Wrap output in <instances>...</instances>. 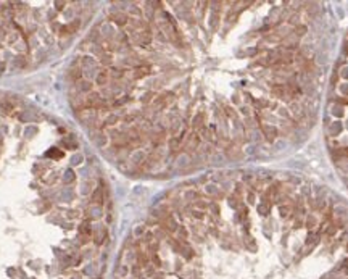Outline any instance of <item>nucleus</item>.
<instances>
[{
    "instance_id": "obj_15",
    "label": "nucleus",
    "mask_w": 348,
    "mask_h": 279,
    "mask_svg": "<svg viewBox=\"0 0 348 279\" xmlns=\"http://www.w3.org/2000/svg\"><path fill=\"white\" fill-rule=\"evenodd\" d=\"M152 95H153V94H145V95H144V98H142V102H145V103H147V102H150V98H152Z\"/></svg>"
},
{
    "instance_id": "obj_13",
    "label": "nucleus",
    "mask_w": 348,
    "mask_h": 279,
    "mask_svg": "<svg viewBox=\"0 0 348 279\" xmlns=\"http://www.w3.org/2000/svg\"><path fill=\"white\" fill-rule=\"evenodd\" d=\"M71 78L79 79V78H81V71H79V70H71Z\"/></svg>"
},
{
    "instance_id": "obj_1",
    "label": "nucleus",
    "mask_w": 348,
    "mask_h": 279,
    "mask_svg": "<svg viewBox=\"0 0 348 279\" xmlns=\"http://www.w3.org/2000/svg\"><path fill=\"white\" fill-rule=\"evenodd\" d=\"M271 94H272V95H276L277 98H285V97H287L285 86H280V84L274 86V87H272V90H271Z\"/></svg>"
},
{
    "instance_id": "obj_4",
    "label": "nucleus",
    "mask_w": 348,
    "mask_h": 279,
    "mask_svg": "<svg viewBox=\"0 0 348 279\" xmlns=\"http://www.w3.org/2000/svg\"><path fill=\"white\" fill-rule=\"evenodd\" d=\"M263 132L269 141H274L276 135H277V129H276V127H271V126H263Z\"/></svg>"
},
{
    "instance_id": "obj_14",
    "label": "nucleus",
    "mask_w": 348,
    "mask_h": 279,
    "mask_svg": "<svg viewBox=\"0 0 348 279\" xmlns=\"http://www.w3.org/2000/svg\"><path fill=\"white\" fill-rule=\"evenodd\" d=\"M298 16H296V15H292V16H290V19H288V23H290V24H296V23H298Z\"/></svg>"
},
{
    "instance_id": "obj_6",
    "label": "nucleus",
    "mask_w": 348,
    "mask_h": 279,
    "mask_svg": "<svg viewBox=\"0 0 348 279\" xmlns=\"http://www.w3.org/2000/svg\"><path fill=\"white\" fill-rule=\"evenodd\" d=\"M164 228L173 232V231H176V229H177V224H176V221H174L173 218L169 216V218H166V220H164Z\"/></svg>"
},
{
    "instance_id": "obj_7",
    "label": "nucleus",
    "mask_w": 348,
    "mask_h": 279,
    "mask_svg": "<svg viewBox=\"0 0 348 279\" xmlns=\"http://www.w3.org/2000/svg\"><path fill=\"white\" fill-rule=\"evenodd\" d=\"M198 144H200V139H198V135L197 134H192V137H190V141H189V145H187V149L189 150H193V147H198Z\"/></svg>"
},
{
    "instance_id": "obj_5",
    "label": "nucleus",
    "mask_w": 348,
    "mask_h": 279,
    "mask_svg": "<svg viewBox=\"0 0 348 279\" xmlns=\"http://www.w3.org/2000/svg\"><path fill=\"white\" fill-rule=\"evenodd\" d=\"M113 21L116 23V24H119V26H124L126 23H128V16H126L124 13H116V15H113Z\"/></svg>"
},
{
    "instance_id": "obj_10",
    "label": "nucleus",
    "mask_w": 348,
    "mask_h": 279,
    "mask_svg": "<svg viewBox=\"0 0 348 279\" xmlns=\"http://www.w3.org/2000/svg\"><path fill=\"white\" fill-rule=\"evenodd\" d=\"M304 33H306V27H304L303 24H300V26H296L295 27V36H296V37H302V36H304Z\"/></svg>"
},
{
    "instance_id": "obj_11",
    "label": "nucleus",
    "mask_w": 348,
    "mask_h": 279,
    "mask_svg": "<svg viewBox=\"0 0 348 279\" xmlns=\"http://www.w3.org/2000/svg\"><path fill=\"white\" fill-rule=\"evenodd\" d=\"M116 121H118V116H116V115H110V116L106 118V121H105V123L111 126V124H116Z\"/></svg>"
},
{
    "instance_id": "obj_12",
    "label": "nucleus",
    "mask_w": 348,
    "mask_h": 279,
    "mask_svg": "<svg viewBox=\"0 0 348 279\" xmlns=\"http://www.w3.org/2000/svg\"><path fill=\"white\" fill-rule=\"evenodd\" d=\"M314 224H316V220H314L313 216H310V218H308V220H306V228L313 229V228H314Z\"/></svg>"
},
{
    "instance_id": "obj_2",
    "label": "nucleus",
    "mask_w": 348,
    "mask_h": 279,
    "mask_svg": "<svg viewBox=\"0 0 348 279\" xmlns=\"http://www.w3.org/2000/svg\"><path fill=\"white\" fill-rule=\"evenodd\" d=\"M108 79H110V73H108L106 70H102L100 73L97 74V79H95V81H97L98 86H105L106 82H108Z\"/></svg>"
},
{
    "instance_id": "obj_9",
    "label": "nucleus",
    "mask_w": 348,
    "mask_h": 279,
    "mask_svg": "<svg viewBox=\"0 0 348 279\" xmlns=\"http://www.w3.org/2000/svg\"><path fill=\"white\" fill-rule=\"evenodd\" d=\"M92 202L94 203H100L102 202V189H97L92 195Z\"/></svg>"
},
{
    "instance_id": "obj_3",
    "label": "nucleus",
    "mask_w": 348,
    "mask_h": 279,
    "mask_svg": "<svg viewBox=\"0 0 348 279\" xmlns=\"http://www.w3.org/2000/svg\"><path fill=\"white\" fill-rule=\"evenodd\" d=\"M147 74H150V68L148 66H137L136 71H134V78H136V79L145 78Z\"/></svg>"
},
{
    "instance_id": "obj_16",
    "label": "nucleus",
    "mask_w": 348,
    "mask_h": 279,
    "mask_svg": "<svg viewBox=\"0 0 348 279\" xmlns=\"http://www.w3.org/2000/svg\"><path fill=\"white\" fill-rule=\"evenodd\" d=\"M280 215H282V216H287V215H288V208H287V206H285V208L280 206Z\"/></svg>"
},
{
    "instance_id": "obj_8",
    "label": "nucleus",
    "mask_w": 348,
    "mask_h": 279,
    "mask_svg": "<svg viewBox=\"0 0 348 279\" xmlns=\"http://www.w3.org/2000/svg\"><path fill=\"white\" fill-rule=\"evenodd\" d=\"M79 90H82V92H90V90H92V84H90L89 81H82L81 84H79Z\"/></svg>"
}]
</instances>
